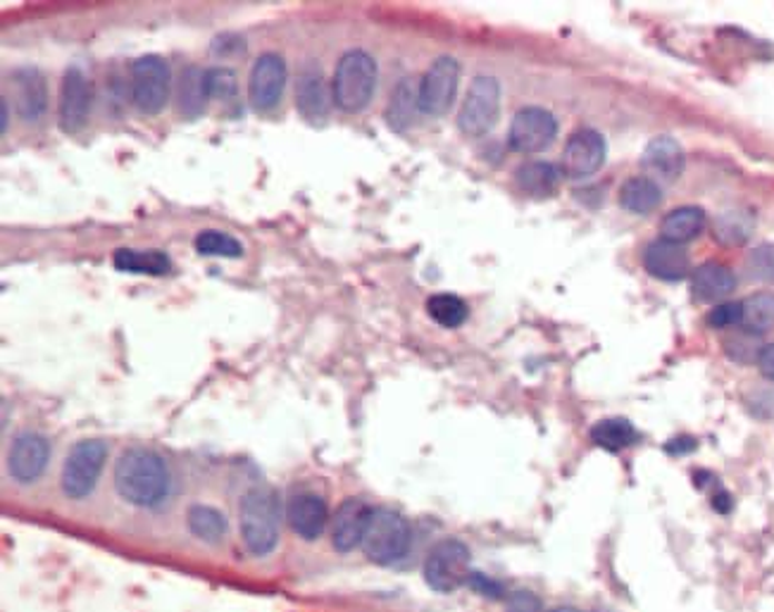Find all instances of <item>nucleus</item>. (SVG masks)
<instances>
[{
	"instance_id": "nucleus-1",
	"label": "nucleus",
	"mask_w": 774,
	"mask_h": 612,
	"mask_svg": "<svg viewBox=\"0 0 774 612\" xmlns=\"http://www.w3.org/2000/svg\"><path fill=\"white\" fill-rule=\"evenodd\" d=\"M115 488L137 507H156L172 491V474L162 457L148 448H127L115 463Z\"/></svg>"
},
{
	"instance_id": "nucleus-2",
	"label": "nucleus",
	"mask_w": 774,
	"mask_h": 612,
	"mask_svg": "<svg viewBox=\"0 0 774 612\" xmlns=\"http://www.w3.org/2000/svg\"><path fill=\"white\" fill-rule=\"evenodd\" d=\"M281 524V503L277 493L269 486H254L241 499L239 526L246 549L262 557L269 555L279 543Z\"/></svg>"
},
{
	"instance_id": "nucleus-3",
	"label": "nucleus",
	"mask_w": 774,
	"mask_h": 612,
	"mask_svg": "<svg viewBox=\"0 0 774 612\" xmlns=\"http://www.w3.org/2000/svg\"><path fill=\"white\" fill-rule=\"evenodd\" d=\"M377 60L367 50L353 48L336 65L331 96L334 106L344 112H360L369 106L377 89Z\"/></svg>"
},
{
	"instance_id": "nucleus-4",
	"label": "nucleus",
	"mask_w": 774,
	"mask_h": 612,
	"mask_svg": "<svg viewBox=\"0 0 774 612\" xmlns=\"http://www.w3.org/2000/svg\"><path fill=\"white\" fill-rule=\"evenodd\" d=\"M413 541L408 520L396 510L377 507L369 513L367 530L363 536L365 555L377 565H394L400 557H406Z\"/></svg>"
},
{
	"instance_id": "nucleus-5",
	"label": "nucleus",
	"mask_w": 774,
	"mask_h": 612,
	"mask_svg": "<svg viewBox=\"0 0 774 612\" xmlns=\"http://www.w3.org/2000/svg\"><path fill=\"white\" fill-rule=\"evenodd\" d=\"M108 461V444L100 438H83L67 453L62 465V491L67 499L81 501L93 493L100 472Z\"/></svg>"
},
{
	"instance_id": "nucleus-6",
	"label": "nucleus",
	"mask_w": 774,
	"mask_h": 612,
	"mask_svg": "<svg viewBox=\"0 0 774 612\" xmlns=\"http://www.w3.org/2000/svg\"><path fill=\"white\" fill-rule=\"evenodd\" d=\"M172 70L160 56H141L131 65V100L141 115H158L170 103Z\"/></svg>"
},
{
	"instance_id": "nucleus-7",
	"label": "nucleus",
	"mask_w": 774,
	"mask_h": 612,
	"mask_svg": "<svg viewBox=\"0 0 774 612\" xmlns=\"http://www.w3.org/2000/svg\"><path fill=\"white\" fill-rule=\"evenodd\" d=\"M473 557L458 539H444L425 560V582L439 593H453L473 580Z\"/></svg>"
},
{
	"instance_id": "nucleus-8",
	"label": "nucleus",
	"mask_w": 774,
	"mask_h": 612,
	"mask_svg": "<svg viewBox=\"0 0 774 612\" xmlns=\"http://www.w3.org/2000/svg\"><path fill=\"white\" fill-rule=\"evenodd\" d=\"M500 115V83L496 77H477L469 83L467 96L458 115V129L465 136H486L489 134Z\"/></svg>"
},
{
	"instance_id": "nucleus-9",
	"label": "nucleus",
	"mask_w": 774,
	"mask_h": 612,
	"mask_svg": "<svg viewBox=\"0 0 774 612\" xmlns=\"http://www.w3.org/2000/svg\"><path fill=\"white\" fill-rule=\"evenodd\" d=\"M460 83V62L450 56L434 60L417 87L419 112L441 117L450 110Z\"/></svg>"
},
{
	"instance_id": "nucleus-10",
	"label": "nucleus",
	"mask_w": 774,
	"mask_h": 612,
	"mask_svg": "<svg viewBox=\"0 0 774 612\" xmlns=\"http://www.w3.org/2000/svg\"><path fill=\"white\" fill-rule=\"evenodd\" d=\"M555 136H558V122L555 117L544 108H522L510 122L508 144L513 150L522 152V156H534V152L546 150Z\"/></svg>"
},
{
	"instance_id": "nucleus-11",
	"label": "nucleus",
	"mask_w": 774,
	"mask_h": 612,
	"mask_svg": "<svg viewBox=\"0 0 774 612\" xmlns=\"http://www.w3.org/2000/svg\"><path fill=\"white\" fill-rule=\"evenodd\" d=\"M286 79H289V70H286L281 56L262 53L254 62L248 79V98L256 112H272L281 103Z\"/></svg>"
},
{
	"instance_id": "nucleus-12",
	"label": "nucleus",
	"mask_w": 774,
	"mask_h": 612,
	"mask_svg": "<svg viewBox=\"0 0 774 612\" xmlns=\"http://www.w3.org/2000/svg\"><path fill=\"white\" fill-rule=\"evenodd\" d=\"M605 152H608V146H605V139L598 131L582 129L572 134L563 150L560 172L569 179L592 177L603 167Z\"/></svg>"
},
{
	"instance_id": "nucleus-13",
	"label": "nucleus",
	"mask_w": 774,
	"mask_h": 612,
	"mask_svg": "<svg viewBox=\"0 0 774 612\" xmlns=\"http://www.w3.org/2000/svg\"><path fill=\"white\" fill-rule=\"evenodd\" d=\"M50 461L48 438L33 432H24L12 441L8 453V472L14 482L31 484L46 472Z\"/></svg>"
},
{
	"instance_id": "nucleus-14",
	"label": "nucleus",
	"mask_w": 774,
	"mask_h": 612,
	"mask_svg": "<svg viewBox=\"0 0 774 612\" xmlns=\"http://www.w3.org/2000/svg\"><path fill=\"white\" fill-rule=\"evenodd\" d=\"M91 112V83L79 67H67L60 89V127L67 134L79 131Z\"/></svg>"
},
{
	"instance_id": "nucleus-15",
	"label": "nucleus",
	"mask_w": 774,
	"mask_h": 612,
	"mask_svg": "<svg viewBox=\"0 0 774 612\" xmlns=\"http://www.w3.org/2000/svg\"><path fill=\"white\" fill-rule=\"evenodd\" d=\"M331 103L334 96L327 87L322 70H319V65L308 62L298 75L296 110L300 112V117H306L308 122H322L329 115Z\"/></svg>"
},
{
	"instance_id": "nucleus-16",
	"label": "nucleus",
	"mask_w": 774,
	"mask_h": 612,
	"mask_svg": "<svg viewBox=\"0 0 774 612\" xmlns=\"http://www.w3.org/2000/svg\"><path fill=\"white\" fill-rule=\"evenodd\" d=\"M14 108L24 122H39L48 108V87L37 67H17L10 75Z\"/></svg>"
},
{
	"instance_id": "nucleus-17",
	"label": "nucleus",
	"mask_w": 774,
	"mask_h": 612,
	"mask_svg": "<svg viewBox=\"0 0 774 612\" xmlns=\"http://www.w3.org/2000/svg\"><path fill=\"white\" fill-rule=\"evenodd\" d=\"M286 520H289L291 530L306 541H315L325 534L329 522V510L325 499H319L317 493H298L289 501L286 507Z\"/></svg>"
},
{
	"instance_id": "nucleus-18",
	"label": "nucleus",
	"mask_w": 774,
	"mask_h": 612,
	"mask_svg": "<svg viewBox=\"0 0 774 612\" xmlns=\"http://www.w3.org/2000/svg\"><path fill=\"white\" fill-rule=\"evenodd\" d=\"M369 513H373V510H369L367 503H363L360 499H346L339 505L331 524V541L336 551L348 553L360 546L367 530Z\"/></svg>"
},
{
	"instance_id": "nucleus-19",
	"label": "nucleus",
	"mask_w": 774,
	"mask_h": 612,
	"mask_svg": "<svg viewBox=\"0 0 774 612\" xmlns=\"http://www.w3.org/2000/svg\"><path fill=\"white\" fill-rule=\"evenodd\" d=\"M644 265L648 269V275L663 282H682L684 277L692 275V258H688L684 246L665 241V239L653 241L646 248Z\"/></svg>"
},
{
	"instance_id": "nucleus-20",
	"label": "nucleus",
	"mask_w": 774,
	"mask_h": 612,
	"mask_svg": "<svg viewBox=\"0 0 774 612\" xmlns=\"http://www.w3.org/2000/svg\"><path fill=\"white\" fill-rule=\"evenodd\" d=\"M642 165L651 179L655 177L663 181H677L686 165L684 148L672 136H658V139H653L646 146Z\"/></svg>"
},
{
	"instance_id": "nucleus-21",
	"label": "nucleus",
	"mask_w": 774,
	"mask_h": 612,
	"mask_svg": "<svg viewBox=\"0 0 774 612\" xmlns=\"http://www.w3.org/2000/svg\"><path fill=\"white\" fill-rule=\"evenodd\" d=\"M736 288V277L727 265L705 263L692 275V292L703 303L725 300Z\"/></svg>"
},
{
	"instance_id": "nucleus-22",
	"label": "nucleus",
	"mask_w": 774,
	"mask_h": 612,
	"mask_svg": "<svg viewBox=\"0 0 774 612\" xmlns=\"http://www.w3.org/2000/svg\"><path fill=\"white\" fill-rule=\"evenodd\" d=\"M515 181L527 196L548 198V196H555V191L560 189L563 172H560V167H555L550 162L532 160V162H525L517 169Z\"/></svg>"
},
{
	"instance_id": "nucleus-23",
	"label": "nucleus",
	"mask_w": 774,
	"mask_h": 612,
	"mask_svg": "<svg viewBox=\"0 0 774 612\" xmlns=\"http://www.w3.org/2000/svg\"><path fill=\"white\" fill-rule=\"evenodd\" d=\"M208 106V93H206V70H200L196 65H189L187 70L179 77L177 87V108L181 117H189L196 120L206 112Z\"/></svg>"
},
{
	"instance_id": "nucleus-24",
	"label": "nucleus",
	"mask_w": 774,
	"mask_h": 612,
	"mask_svg": "<svg viewBox=\"0 0 774 612\" xmlns=\"http://www.w3.org/2000/svg\"><path fill=\"white\" fill-rule=\"evenodd\" d=\"M703 229H705V213L696 206H684V208L672 210L663 217L661 223L663 239L679 246L698 239Z\"/></svg>"
},
{
	"instance_id": "nucleus-25",
	"label": "nucleus",
	"mask_w": 774,
	"mask_h": 612,
	"mask_svg": "<svg viewBox=\"0 0 774 612\" xmlns=\"http://www.w3.org/2000/svg\"><path fill=\"white\" fill-rule=\"evenodd\" d=\"M663 203V191L655 179L651 177H634L622 184L619 189V206L634 215H648L658 210Z\"/></svg>"
},
{
	"instance_id": "nucleus-26",
	"label": "nucleus",
	"mask_w": 774,
	"mask_h": 612,
	"mask_svg": "<svg viewBox=\"0 0 774 612\" xmlns=\"http://www.w3.org/2000/svg\"><path fill=\"white\" fill-rule=\"evenodd\" d=\"M112 265L120 272H129V275H150L162 277L170 272V258L162 250H133V248H120L112 255Z\"/></svg>"
},
{
	"instance_id": "nucleus-27",
	"label": "nucleus",
	"mask_w": 774,
	"mask_h": 612,
	"mask_svg": "<svg viewBox=\"0 0 774 612\" xmlns=\"http://www.w3.org/2000/svg\"><path fill=\"white\" fill-rule=\"evenodd\" d=\"M187 524L189 532L206 543H220L227 536V517L212 505H191L187 513Z\"/></svg>"
},
{
	"instance_id": "nucleus-28",
	"label": "nucleus",
	"mask_w": 774,
	"mask_h": 612,
	"mask_svg": "<svg viewBox=\"0 0 774 612\" xmlns=\"http://www.w3.org/2000/svg\"><path fill=\"white\" fill-rule=\"evenodd\" d=\"M415 112H419L417 87L413 79H403L391 96L389 108H386V120H389L391 129L406 131L415 120Z\"/></svg>"
},
{
	"instance_id": "nucleus-29",
	"label": "nucleus",
	"mask_w": 774,
	"mask_h": 612,
	"mask_svg": "<svg viewBox=\"0 0 774 612\" xmlns=\"http://www.w3.org/2000/svg\"><path fill=\"white\" fill-rule=\"evenodd\" d=\"M742 329L761 336L774 329V294H753L742 300Z\"/></svg>"
},
{
	"instance_id": "nucleus-30",
	"label": "nucleus",
	"mask_w": 774,
	"mask_h": 612,
	"mask_svg": "<svg viewBox=\"0 0 774 612\" xmlns=\"http://www.w3.org/2000/svg\"><path fill=\"white\" fill-rule=\"evenodd\" d=\"M755 227V219L751 213L746 210H727L722 213L715 225H713V234L720 244L725 246H742L751 239Z\"/></svg>"
},
{
	"instance_id": "nucleus-31",
	"label": "nucleus",
	"mask_w": 774,
	"mask_h": 612,
	"mask_svg": "<svg viewBox=\"0 0 774 612\" xmlns=\"http://www.w3.org/2000/svg\"><path fill=\"white\" fill-rule=\"evenodd\" d=\"M592 441L603 448V451H622L632 446L636 441V430L634 424L622 419V417H613V419H601L598 424L592 427Z\"/></svg>"
},
{
	"instance_id": "nucleus-32",
	"label": "nucleus",
	"mask_w": 774,
	"mask_h": 612,
	"mask_svg": "<svg viewBox=\"0 0 774 612\" xmlns=\"http://www.w3.org/2000/svg\"><path fill=\"white\" fill-rule=\"evenodd\" d=\"M427 313L429 317L436 322V325H441L446 329H458L463 327L467 317H469V308L467 303L453 294H436L427 300Z\"/></svg>"
},
{
	"instance_id": "nucleus-33",
	"label": "nucleus",
	"mask_w": 774,
	"mask_h": 612,
	"mask_svg": "<svg viewBox=\"0 0 774 612\" xmlns=\"http://www.w3.org/2000/svg\"><path fill=\"white\" fill-rule=\"evenodd\" d=\"M196 250L200 255H210V258H241L244 255V246L234 236L217 229L200 231L196 236Z\"/></svg>"
},
{
	"instance_id": "nucleus-34",
	"label": "nucleus",
	"mask_w": 774,
	"mask_h": 612,
	"mask_svg": "<svg viewBox=\"0 0 774 612\" xmlns=\"http://www.w3.org/2000/svg\"><path fill=\"white\" fill-rule=\"evenodd\" d=\"M206 93L208 100H231L239 93V79L231 67L215 65L206 70Z\"/></svg>"
},
{
	"instance_id": "nucleus-35",
	"label": "nucleus",
	"mask_w": 774,
	"mask_h": 612,
	"mask_svg": "<svg viewBox=\"0 0 774 612\" xmlns=\"http://www.w3.org/2000/svg\"><path fill=\"white\" fill-rule=\"evenodd\" d=\"M761 351L763 348L758 346V336L746 332V329H742L738 334L727 338V355L736 363H751V361L758 363Z\"/></svg>"
},
{
	"instance_id": "nucleus-36",
	"label": "nucleus",
	"mask_w": 774,
	"mask_h": 612,
	"mask_svg": "<svg viewBox=\"0 0 774 612\" xmlns=\"http://www.w3.org/2000/svg\"><path fill=\"white\" fill-rule=\"evenodd\" d=\"M746 267H748V275L755 282H774V246L763 244L755 250H751Z\"/></svg>"
},
{
	"instance_id": "nucleus-37",
	"label": "nucleus",
	"mask_w": 774,
	"mask_h": 612,
	"mask_svg": "<svg viewBox=\"0 0 774 612\" xmlns=\"http://www.w3.org/2000/svg\"><path fill=\"white\" fill-rule=\"evenodd\" d=\"M708 325L715 329H730L742 325V303H720L708 315Z\"/></svg>"
},
{
	"instance_id": "nucleus-38",
	"label": "nucleus",
	"mask_w": 774,
	"mask_h": 612,
	"mask_svg": "<svg viewBox=\"0 0 774 612\" xmlns=\"http://www.w3.org/2000/svg\"><path fill=\"white\" fill-rule=\"evenodd\" d=\"M508 612H542V603L529 591H519L508 601Z\"/></svg>"
},
{
	"instance_id": "nucleus-39",
	"label": "nucleus",
	"mask_w": 774,
	"mask_h": 612,
	"mask_svg": "<svg viewBox=\"0 0 774 612\" xmlns=\"http://www.w3.org/2000/svg\"><path fill=\"white\" fill-rule=\"evenodd\" d=\"M244 48H246V43H244V39H239V37H231V33H225V37H217L215 39V43H212V53H217V56H229V53H244Z\"/></svg>"
},
{
	"instance_id": "nucleus-40",
	"label": "nucleus",
	"mask_w": 774,
	"mask_h": 612,
	"mask_svg": "<svg viewBox=\"0 0 774 612\" xmlns=\"http://www.w3.org/2000/svg\"><path fill=\"white\" fill-rule=\"evenodd\" d=\"M758 367H761V372H763V377L774 379V344H770V346H765V348L761 351Z\"/></svg>"
},
{
	"instance_id": "nucleus-41",
	"label": "nucleus",
	"mask_w": 774,
	"mask_h": 612,
	"mask_svg": "<svg viewBox=\"0 0 774 612\" xmlns=\"http://www.w3.org/2000/svg\"><path fill=\"white\" fill-rule=\"evenodd\" d=\"M0 117H3V120H0V131H8V125H10V100L8 98H3V100H0Z\"/></svg>"
},
{
	"instance_id": "nucleus-42",
	"label": "nucleus",
	"mask_w": 774,
	"mask_h": 612,
	"mask_svg": "<svg viewBox=\"0 0 774 612\" xmlns=\"http://www.w3.org/2000/svg\"><path fill=\"white\" fill-rule=\"evenodd\" d=\"M550 612H579L577 608H555V610H550Z\"/></svg>"
}]
</instances>
